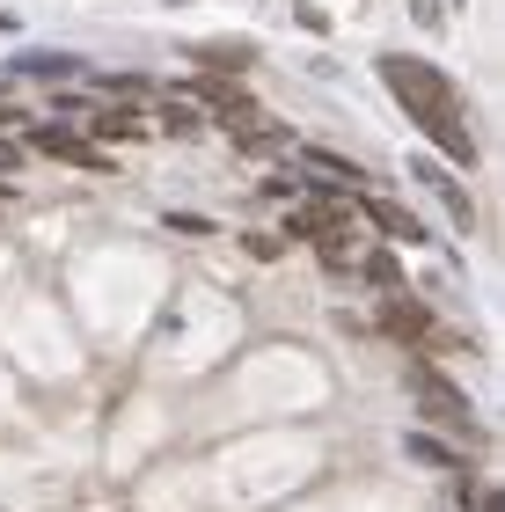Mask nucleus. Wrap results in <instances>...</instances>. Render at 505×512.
I'll return each instance as SVG.
<instances>
[{"label":"nucleus","instance_id":"obj_1","mask_svg":"<svg viewBox=\"0 0 505 512\" xmlns=\"http://www.w3.org/2000/svg\"><path fill=\"white\" fill-rule=\"evenodd\" d=\"M381 81H388V96H396L410 110V125H418L432 147H440L454 169H476V139L462 125V88H454L432 59H410V52H388L381 59Z\"/></svg>","mask_w":505,"mask_h":512},{"label":"nucleus","instance_id":"obj_2","mask_svg":"<svg viewBox=\"0 0 505 512\" xmlns=\"http://www.w3.org/2000/svg\"><path fill=\"white\" fill-rule=\"evenodd\" d=\"M410 395H418V410L432 417V425H447V432H462V439H476V410H469V395L454 388L432 359H410Z\"/></svg>","mask_w":505,"mask_h":512},{"label":"nucleus","instance_id":"obj_3","mask_svg":"<svg viewBox=\"0 0 505 512\" xmlns=\"http://www.w3.org/2000/svg\"><path fill=\"white\" fill-rule=\"evenodd\" d=\"M220 125L235 132V147H249V154H286V132L264 118V110H249L242 96H227L220 103Z\"/></svg>","mask_w":505,"mask_h":512},{"label":"nucleus","instance_id":"obj_4","mask_svg":"<svg viewBox=\"0 0 505 512\" xmlns=\"http://www.w3.org/2000/svg\"><path fill=\"white\" fill-rule=\"evenodd\" d=\"M30 154L74 161V169H110V154H103V147H88V139H81V132H66V125H37V132H30Z\"/></svg>","mask_w":505,"mask_h":512},{"label":"nucleus","instance_id":"obj_5","mask_svg":"<svg viewBox=\"0 0 505 512\" xmlns=\"http://www.w3.org/2000/svg\"><path fill=\"white\" fill-rule=\"evenodd\" d=\"M337 227H352V220H344V205H293L279 242H323V235H337Z\"/></svg>","mask_w":505,"mask_h":512},{"label":"nucleus","instance_id":"obj_6","mask_svg":"<svg viewBox=\"0 0 505 512\" xmlns=\"http://www.w3.org/2000/svg\"><path fill=\"white\" fill-rule=\"evenodd\" d=\"M81 132H88V147H96V139H140L147 125H140V110H132V103H110V110H88Z\"/></svg>","mask_w":505,"mask_h":512},{"label":"nucleus","instance_id":"obj_7","mask_svg":"<svg viewBox=\"0 0 505 512\" xmlns=\"http://www.w3.org/2000/svg\"><path fill=\"white\" fill-rule=\"evenodd\" d=\"M366 220H374V227H381V235H388V242H410V249H418V242H425V227H418V220H410V213H403V205H388V198H366Z\"/></svg>","mask_w":505,"mask_h":512},{"label":"nucleus","instance_id":"obj_8","mask_svg":"<svg viewBox=\"0 0 505 512\" xmlns=\"http://www.w3.org/2000/svg\"><path fill=\"white\" fill-rule=\"evenodd\" d=\"M410 176H418V183H432V191H440V198H447V213H454V220H462V227L476 220V205H469V191H462V183H454V176L440 169V161H418V169H410Z\"/></svg>","mask_w":505,"mask_h":512},{"label":"nucleus","instance_id":"obj_9","mask_svg":"<svg viewBox=\"0 0 505 512\" xmlns=\"http://www.w3.org/2000/svg\"><path fill=\"white\" fill-rule=\"evenodd\" d=\"M403 454H410V461H425V469H462V454H454L440 432H403Z\"/></svg>","mask_w":505,"mask_h":512},{"label":"nucleus","instance_id":"obj_10","mask_svg":"<svg viewBox=\"0 0 505 512\" xmlns=\"http://www.w3.org/2000/svg\"><path fill=\"white\" fill-rule=\"evenodd\" d=\"M15 74H37V81H74V74H81V59H74V52H22V59H15Z\"/></svg>","mask_w":505,"mask_h":512},{"label":"nucleus","instance_id":"obj_11","mask_svg":"<svg viewBox=\"0 0 505 512\" xmlns=\"http://www.w3.org/2000/svg\"><path fill=\"white\" fill-rule=\"evenodd\" d=\"M381 330H396V337H425V330H432V315L418 308V300H388V308H381Z\"/></svg>","mask_w":505,"mask_h":512},{"label":"nucleus","instance_id":"obj_12","mask_svg":"<svg viewBox=\"0 0 505 512\" xmlns=\"http://www.w3.org/2000/svg\"><path fill=\"white\" fill-rule=\"evenodd\" d=\"M359 278H366V286H381V293H396V278H403L396 249H366V256H359Z\"/></svg>","mask_w":505,"mask_h":512},{"label":"nucleus","instance_id":"obj_13","mask_svg":"<svg viewBox=\"0 0 505 512\" xmlns=\"http://www.w3.org/2000/svg\"><path fill=\"white\" fill-rule=\"evenodd\" d=\"M154 125H162V132H176V139H183V132H198V103H191V96H169Z\"/></svg>","mask_w":505,"mask_h":512},{"label":"nucleus","instance_id":"obj_14","mask_svg":"<svg viewBox=\"0 0 505 512\" xmlns=\"http://www.w3.org/2000/svg\"><path fill=\"white\" fill-rule=\"evenodd\" d=\"M301 161H308L315 176H337V183H366V176H359V169H352V161H344V154H323V147H308Z\"/></svg>","mask_w":505,"mask_h":512},{"label":"nucleus","instance_id":"obj_15","mask_svg":"<svg viewBox=\"0 0 505 512\" xmlns=\"http://www.w3.org/2000/svg\"><path fill=\"white\" fill-rule=\"evenodd\" d=\"M205 59H213V66H249L257 44H205Z\"/></svg>","mask_w":505,"mask_h":512},{"label":"nucleus","instance_id":"obj_16","mask_svg":"<svg viewBox=\"0 0 505 512\" xmlns=\"http://www.w3.org/2000/svg\"><path fill=\"white\" fill-rule=\"evenodd\" d=\"M462 505L469 512H498V491H491V483H462Z\"/></svg>","mask_w":505,"mask_h":512},{"label":"nucleus","instance_id":"obj_17","mask_svg":"<svg viewBox=\"0 0 505 512\" xmlns=\"http://www.w3.org/2000/svg\"><path fill=\"white\" fill-rule=\"evenodd\" d=\"M15 161H22V147H8V139H0V169H15Z\"/></svg>","mask_w":505,"mask_h":512},{"label":"nucleus","instance_id":"obj_18","mask_svg":"<svg viewBox=\"0 0 505 512\" xmlns=\"http://www.w3.org/2000/svg\"><path fill=\"white\" fill-rule=\"evenodd\" d=\"M0 125H22V118H15V110H8V103H0Z\"/></svg>","mask_w":505,"mask_h":512}]
</instances>
